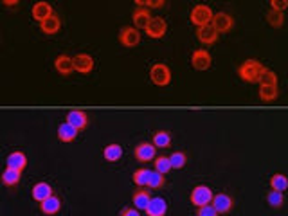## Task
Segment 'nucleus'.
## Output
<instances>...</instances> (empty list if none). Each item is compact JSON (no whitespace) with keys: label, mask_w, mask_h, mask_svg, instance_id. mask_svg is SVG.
<instances>
[{"label":"nucleus","mask_w":288,"mask_h":216,"mask_svg":"<svg viewBox=\"0 0 288 216\" xmlns=\"http://www.w3.org/2000/svg\"><path fill=\"white\" fill-rule=\"evenodd\" d=\"M263 69L265 67L261 65V62H257V60H247V62H243L238 67V76L243 81H247V83H256Z\"/></svg>","instance_id":"f257e3e1"},{"label":"nucleus","mask_w":288,"mask_h":216,"mask_svg":"<svg viewBox=\"0 0 288 216\" xmlns=\"http://www.w3.org/2000/svg\"><path fill=\"white\" fill-rule=\"evenodd\" d=\"M189 18H191V22H193L196 27L209 26L211 20H213V11H211L209 5L198 4V5H194L193 9H191V15H189Z\"/></svg>","instance_id":"f03ea898"},{"label":"nucleus","mask_w":288,"mask_h":216,"mask_svg":"<svg viewBox=\"0 0 288 216\" xmlns=\"http://www.w3.org/2000/svg\"><path fill=\"white\" fill-rule=\"evenodd\" d=\"M150 78H152L153 85L157 87H166L171 83V70L166 63H155L150 70Z\"/></svg>","instance_id":"7ed1b4c3"},{"label":"nucleus","mask_w":288,"mask_h":216,"mask_svg":"<svg viewBox=\"0 0 288 216\" xmlns=\"http://www.w3.org/2000/svg\"><path fill=\"white\" fill-rule=\"evenodd\" d=\"M213 191L207 187V185H198V187H194L193 191H191V204L196 207L200 206H205V204H211L213 202Z\"/></svg>","instance_id":"20e7f679"},{"label":"nucleus","mask_w":288,"mask_h":216,"mask_svg":"<svg viewBox=\"0 0 288 216\" xmlns=\"http://www.w3.org/2000/svg\"><path fill=\"white\" fill-rule=\"evenodd\" d=\"M119 42L123 47H135V45H139V42H141V34H139V31H137L135 27H123L119 31Z\"/></svg>","instance_id":"39448f33"},{"label":"nucleus","mask_w":288,"mask_h":216,"mask_svg":"<svg viewBox=\"0 0 288 216\" xmlns=\"http://www.w3.org/2000/svg\"><path fill=\"white\" fill-rule=\"evenodd\" d=\"M146 34L150 38H153V40H159V38H162L164 34H166V31H168V26H166V22H164V18H152L150 20V24L146 26Z\"/></svg>","instance_id":"423d86ee"},{"label":"nucleus","mask_w":288,"mask_h":216,"mask_svg":"<svg viewBox=\"0 0 288 216\" xmlns=\"http://www.w3.org/2000/svg\"><path fill=\"white\" fill-rule=\"evenodd\" d=\"M213 63V60H211V54L204 49H200V51H194L193 56H191V65H193L194 70H207Z\"/></svg>","instance_id":"0eeeda50"},{"label":"nucleus","mask_w":288,"mask_h":216,"mask_svg":"<svg viewBox=\"0 0 288 216\" xmlns=\"http://www.w3.org/2000/svg\"><path fill=\"white\" fill-rule=\"evenodd\" d=\"M211 26L215 27L216 32H227L229 29H232L234 20H232V16L227 15V13H216V15H213Z\"/></svg>","instance_id":"6e6552de"},{"label":"nucleus","mask_w":288,"mask_h":216,"mask_svg":"<svg viewBox=\"0 0 288 216\" xmlns=\"http://www.w3.org/2000/svg\"><path fill=\"white\" fill-rule=\"evenodd\" d=\"M74 70L79 74H90L94 69V60L90 58L89 54H76L72 58Z\"/></svg>","instance_id":"1a4fd4ad"},{"label":"nucleus","mask_w":288,"mask_h":216,"mask_svg":"<svg viewBox=\"0 0 288 216\" xmlns=\"http://www.w3.org/2000/svg\"><path fill=\"white\" fill-rule=\"evenodd\" d=\"M144 211H146L148 216H164L166 213H168V204H166L164 198L155 196V198L150 200V204H148V207L144 209Z\"/></svg>","instance_id":"9d476101"},{"label":"nucleus","mask_w":288,"mask_h":216,"mask_svg":"<svg viewBox=\"0 0 288 216\" xmlns=\"http://www.w3.org/2000/svg\"><path fill=\"white\" fill-rule=\"evenodd\" d=\"M135 158L139 162H150L153 157H155V144H150V143H141L139 146L135 148Z\"/></svg>","instance_id":"9b49d317"},{"label":"nucleus","mask_w":288,"mask_h":216,"mask_svg":"<svg viewBox=\"0 0 288 216\" xmlns=\"http://www.w3.org/2000/svg\"><path fill=\"white\" fill-rule=\"evenodd\" d=\"M49 16H53V5L49 2H36L32 5V18L42 24L43 20H47Z\"/></svg>","instance_id":"f8f14e48"},{"label":"nucleus","mask_w":288,"mask_h":216,"mask_svg":"<svg viewBox=\"0 0 288 216\" xmlns=\"http://www.w3.org/2000/svg\"><path fill=\"white\" fill-rule=\"evenodd\" d=\"M213 207H215L218 215H224V213H229L232 209V198L225 193H218V195L213 196Z\"/></svg>","instance_id":"ddd939ff"},{"label":"nucleus","mask_w":288,"mask_h":216,"mask_svg":"<svg viewBox=\"0 0 288 216\" xmlns=\"http://www.w3.org/2000/svg\"><path fill=\"white\" fill-rule=\"evenodd\" d=\"M196 38H198L200 42L205 43V45H211V43H215L218 40V32L213 26H204V27H198L196 29Z\"/></svg>","instance_id":"4468645a"},{"label":"nucleus","mask_w":288,"mask_h":216,"mask_svg":"<svg viewBox=\"0 0 288 216\" xmlns=\"http://www.w3.org/2000/svg\"><path fill=\"white\" fill-rule=\"evenodd\" d=\"M150 20H152V16H150V11L146 7H139L131 13V22H133L135 29H146Z\"/></svg>","instance_id":"2eb2a0df"},{"label":"nucleus","mask_w":288,"mask_h":216,"mask_svg":"<svg viewBox=\"0 0 288 216\" xmlns=\"http://www.w3.org/2000/svg\"><path fill=\"white\" fill-rule=\"evenodd\" d=\"M78 128H74L72 124H68V123H63V124H60V128H58V139L62 141V143H72V141H76V137H78Z\"/></svg>","instance_id":"dca6fc26"},{"label":"nucleus","mask_w":288,"mask_h":216,"mask_svg":"<svg viewBox=\"0 0 288 216\" xmlns=\"http://www.w3.org/2000/svg\"><path fill=\"white\" fill-rule=\"evenodd\" d=\"M60 207H62V202H60V198L56 195H51L49 198L40 202V211L43 215H56L60 211Z\"/></svg>","instance_id":"f3484780"},{"label":"nucleus","mask_w":288,"mask_h":216,"mask_svg":"<svg viewBox=\"0 0 288 216\" xmlns=\"http://www.w3.org/2000/svg\"><path fill=\"white\" fill-rule=\"evenodd\" d=\"M67 123L68 124H72L74 128H78V130H83V128H87V124H89V117H87V114H83V112L74 110V112H68Z\"/></svg>","instance_id":"a211bd4d"},{"label":"nucleus","mask_w":288,"mask_h":216,"mask_svg":"<svg viewBox=\"0 0 288 216\" xmlns=\"http://www.w3.org/2000/svg\"><path fill=\"white\" fill-rule=\"evenodd\" d=\"M54 67H56L58 74H62V76H68V74H72L74 70V65H72V60L62 54V56H58L54 60Z\"/></svg>","instance_id":"6ab92c4d"},{"label":"nucleus","mask_w":288,"mask_h":216,"mask_svg":"<svg viewBox=\"0 0 288 216\" xmlns=\"http://www.w3.org/2000/svg\"><path fill=\"white\" fill-rule=\"evenodd\" d=\"M31 195L36 202H43L45 198H49V196L53 195V187H51L47 182H38V184L32 187Z\"/></svg>","instance_id":"aec40b11"},{"label":"nucleus","mask_w":288,"mask_h":216,"mask_svg":"<svg viewBox=\"0 0 288 216\" xmlns=\"http://www.w3.org/2000/svg\"><path fill=\"white\" fill-rule=\"evenodd\" d=\"M60 27H62V22H60V18H58L56 15L49 16L47 20H43L42 24H40V29H42L45 34H56V32L60 31Z\"/></svg>","instance_id":"412c9836"},{"label":"nucleus","mask_w":288,"mask_h":216,"mask_svg":"<svg viewBox=\"0 0 288 216\" xmlns=\"http://www.w3.org/2000/svg\"><path fill=\"white\" fill-rule=\"evenodd\" d=\"M20 177H22V171L16 168H7L4 169V173H2V182H4L5 185H16L18 182H20Z\"/></svg>","instance_id":"4be33fe9"},{"label":"nucleus","mask_w":288,"mask_h":216,"mask_svg":"<svg viewBox=\"0 0 288 216\" xmlns=\"http://www.w3.org/2000/svg\"><path fill=\"white\" fill-rule=\"evenodd\" d=\"M7 166L9 168H16V169H24L27 166V157L26 153L22 152H13L11 155H7Z\"/></svg>","instance_id":"5701e85b"},{"label":"nucleus","mask_w":288,"mask_h":216,"mask_svg":"<svg viewBox=\"0 0 288 216\" xmlns=\"http://www.w3.org/2000/svg\"><path fill=\"white\" fill-rule=\"evenodd\" d=\"M103 155H105V158L108 162H117V160L123 157V148H121L119 144H108V146L105 148Z\"/></svg>","instance_id":"b1692460"},{"label":"nucleus","mask_w":288,"mask_h":216,"mask_svg":"<svg viewBox=\"0 0 288 216\" xmlns=\"http://www.w3.org/2000/svg\"><path fill=\"white\" fill-rule=\"evenodd\" d=\"M259 85H270V87H278V74L270 69H263L259 78H257Z\"/></svg>","instance_id":"393cba45"},{"label":"nucleus","mask_w":288,"mask_h":216,"mask_svg":"<svg viewBox=\"0 0 288 216\" xmlns=\"http://www.w3.org/2000/svg\"><path fill=\"white\" fill-rule=\"evenodd\" d=\"M259 97L265 103H270L278 97V87H270V85H261L259 87Z\"/></svg>","instance_id":"a878e982"},{"label":"nucleus","mask_w":288,"mask_h":216,"mask_svg":"<svg viewBox=\"0 0 288 216\" xmlns=\"http://www.w3.org/2000/svg\"><path fill=\"white\" fill-rule=\"evenodd\" d=\"M150 200H152V196H150V193L144 189L137 191L135 195H133V206H135L137 209H146Z\"/></svg>","instance_id":"bb28decb"},{"label":"nucleus","mask_w":288,"mask_h":216,"mask_svg":"<svg viewBox=\"0 0 288 216\" xmlns=\"http://www.w3.org/2000/svg\"><path fill=\"white\" fill-rule=\"evenodd\" d=\"M146 185L148 187H152V189H159V187H162L164 185V175L159 173L157 169H155V171H150Z\"/></svg>","instance_id":"cd10ccee"},{"label":"nucleus","mask_w":288,"mask_h":216,"mask_svg":"<svg viewBox=\"0 0 288 216\" xmlns=\"http://www.w3.org/2000/svg\"><path fill=\"white\" fill-rule=\"evenodd\" d=\"M267 202H268V206H270V207L278 209V207H281L285 204V196H283V193H281V191L272 189L267 195Z\"/></svg>","instance_id":"c85d7f7f"},{"label":"nucleus","mask_w":288,"mask_h":216,"mask_svg":"<svg viewBox=\"0 0 288 216\" xmlns=\"http://www.w3.org/2000/svg\"><path fill=\"white\" fill-rule=\"evenodd\" d=\"M270 185H272V189L281 191V193H283V191L288 187V179L285 177V175H281V173L274 175L272 179H270Z\"/></svg>","instance_id":"c756f323"},{"label":"nucleus","mask_w":288,"mask_h":216,"mask_svg":"<svg viewBox=\"0 0 288 216\" xmlns=\"http://www.w3.org/2000/svg\"><path fill=\"white\" fill-rule=\"evenodd\" d=\"M153 144L155 148H168L171 144V135L168 132H157L153 135Z\"/></svg>","instance_id":"7c9ffc66"},{"label":"nucleus","mask_w":288,"mask_h":216,"mask_svg":"<svg viewBox=\"0 0 288 216\" xmlns=\"http://www.w3.org/2000/svg\"><path fill=\"white\" fill-rule=\"evenodd\" d=\"M155 169H157L159 173H169L171 171V160H169V157H164V155H160L159 158H155Z\"/></svg>","instance_id":"2f4dec72"},{"label":"nucleus","mask_w":288,"mask_h":216,"mask_svg":"<svg viewBox=\"0 0 288 216\" xmlns=\"http://www.w3.org/2000/svg\"><path fill=\"white\" fill-rule=\"evenodd\" d=\"M267 22L272 27L279 29V27H283V24H285V15H283V13H276V11H270V13L267 15Z\"/></svg>","instance_id":"473e14b6"},{"label":"nucleus","mask_w":288,"mask_h":216,"mask_svg":"<svg viewBox=\"0 0 288 216\" xmlns=\"http://www.w3.org/2000/svg\"><path fill=\"white\" fill-rule=\"evenodd\" d=\"M169 160H171V168L173 169H182L184 166H186V162H188V158H186V153H182V152L173 153L171 157H169Z\"/></svg>","instance_id":"72a5a7b5"},{"label":"nucleus","mask_w":288,"mask_h":216,"mask_svg":"<svg viewBox=\"0 0 288 216\" xmlns=\"http://www.w3.org/2000/svg\"><path fill=\"white\" fill-rule=\"evenodd\" d=\"M148 175H150V169H146V168L137 169L135 173H133V182H135L137 185L144 187V185L148 184Z\"/></svg>","instance_id":"f704fd0d"},{"label":"nucleus","mask_w":288,"mask_h":216,"mask_svg":"<svg viewBox=\"0 0 288 216\" xmlns=\"http://www.w3.org/2000/svg\"><path fill=\"white\" fill-rule=\"evenodd\" d=\"M196 215H198V216H216V215H218V211H216L213 206L205 204V206H200L198 209H196Z\"/></svg>","instance_id":"c9c22d12"},{"label":"nucleus","mask_w":288,"mask_h":216,"mask_svg":"<svg viewBox=\"0 0 288 216\" xmlns=\"http://www.w3.org/2000/svg\"><path fill=\"white\" fill-rule=\"evenodd\" d=\"M135 4L141 5V7H146V5H150V7H162L166 2H164V0H152V2H150V0H146V2H144V0H137Z\"/></svg>","instance_id":"e433bc0d"},{"label":"nucleus","mask_w":288,"mask_h":216,"mask_svg":"<svg viewBox=\"0 0 288 216\" xmlns=\"http://www.w3.org/2000/svg\"><path fill=\"white\" fill-rule=\"evenodd\" d=\"M287 2L285 0H272L270 2V7H272V11H276V13H283L285 9H287Z\"/></svg>","instance_id":"4c0bfd02"},{"label":"nucleus","mask_w":288,"mask_h":216,"mask_svg":"<svg viewBox=\"0 0 288 216\" xmlns=\"http://www.w3.org/2000/svg\"><path fill=\"white\" fill-rule=\"evenodd\" d=\"M121 216H139V209H130V207H125L119 211Z\"/></svg>","instance_id":"58836bf2"},{"label":"nucleus","mask_w":288,"mask_h":216,"mask_svg":"<svg viewBox=\"0 0 288 216\" xmlns=\"http://www.w3.org/2000/svg\"><path fill=\"white\" fill-rule=\"evenodd\" d=\"M4 4H5V5H16L18 2H16V0H5Z\"/></svg>","instance_id":"ea45409f"}]
</instances>
